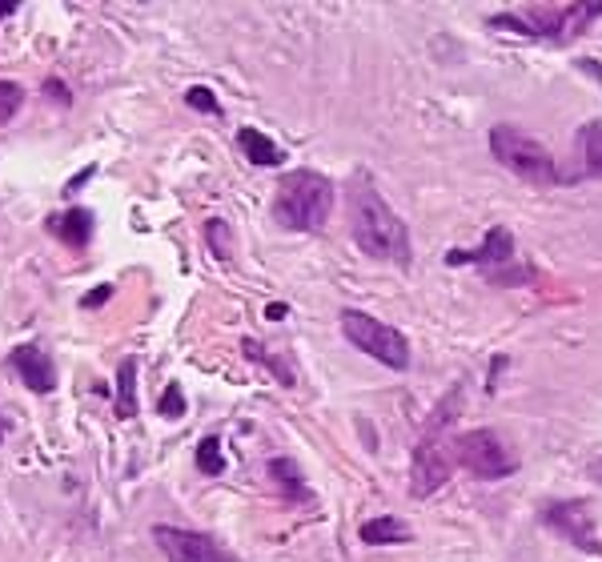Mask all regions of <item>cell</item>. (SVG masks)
Here are the masks:
<instances>
[{"instance_id":"obj_1","label":"cell","mask_w":602,"mask_h":562,"mask_svg":"<svg viewBox=\"0 0 602 562\" xmlns=\"http://www.w3.org/2000/svg\"><path fill=\"white\" fill-rule=\"evenodd\" d=\"M350 229H354V241H358L362 253L410 269V261H414L410 233H406L402 217L382 201L374 181L362 177V173L350 181Z\"/></svg>"},{"instance_id":"obj_2","label":"cell","mask_w":602,"mask_h":562,"mask_svg":"<svg viewBox=\"0 0 602 562\" xmlns=\"http://www.w3.org/2000/svg\"><path fill=\"white\" fill-rule=\"evenodd\" d=\"M334 213V181L314 169H293L277 181L273 193V221L281 229L318 233Z\"/></svg>"},{"instance_id":"obj_3","label":"cell","mask_w":602,"mask_h":562,"mask_svg":"<svg viewBox=\"0 0 602 562\" xmlns=\"http://www.w3.org/2000/svg\"><path fill=\"white\" fill-rule=\"evenodd\" d=\"M598 17H602V0H594V5H534L526 13H502L490 25L518 29V33L554 41V45H574Z\"/></svg>"},{"instance_id":"obj_4","label":"cell","mask_w":602,"mask_h":562,"mask_svg":"<svg viewBox=\"0 0 602 562\" xmlns=\"http://www.w3.org/2000/svg\"><path fill=\"white\" fill-rule=\"evenodd\" d=\"M490 153L498 157V165H506L522 181H534V185H554L558 181V165L546 153V145H538L534 137H526L514 125H494L490 129Z\"/></svg>"},{"instance_id":"obj_5","label":"cell","mask_w":602,"mask_h":562,"mask_svg":"<svg viewBox=\"0 0 602 562\" xmlns=\"http://www.w3.org/2000/svg\"><path fill=\"white\" fill-rule=\"evenodd\" d=\"M342 334L358 350H366L374 362H382L390 370H410V342L394 326H386V322H378L362 310H342Z\"/></svg>"},{"instance_id":"obj_6","label":"cell","mask_w":602,"mask_h":562,"mask_svg":"<svg viewBox=\"0 0 602 562\" xmlns=\"http://www.w3.org/2000/svg\"><path fill=\"white\" fill-rule=\"evenodd\" d=\"M454 454L478 478H510L518 470V458L510 454V446L494 430H466V434H458Z\"/></svg>"},{"instance_id":"obj_7","label":"cell","mask_w":602,"mask_h":562,"mask_svg":"<svg viewBox=\"0 0 602 562\" xmlns=\"http://www.w3.org/2000/svg\"><path fill=\"white\" fill-rule=\"evenodd\" d=\"M153 542L169 562H241L229 554L217 538L197 534V530H177V526H153Z\"/></svg>"},{"instance_id":"obj_8","label":"cell","mask_w":602,"mask_h":562,"mask_svg":"<svg viewBox=\"0 0 602 562\" xmlns=\"http://www.w3.org/2000/svg\"><path fill=\"white\" fill-rule=\"evenodd\" d=\"M542 522L550 530H558L562 538H570L578 550L586 554H602V538L594 530V518H590V506L582 498H570V502H546L542 506Z\"/></svg>"},{"instance_id":"obj_9","label":"cell","mask_w":602,"mask_h":562,"mask_svg":"<svg viewBox=\"0 0 602 562\" xmlns=\"http://www.w3.org/2000/svg\"><path fill=\"white\" fill-rule=\"evenodd\" d=\"M450 470H454V462H450V454L442 450V442H438V438L422 442V446L414 450V466H410V490H414V498H426V494H434L438 486H446Z\"/></svg>"},{"instance_id":"obj_10","label":"cell","mask_w":602,"mask_h":562,"mask_svg":"<svg viewBox=\"0 0 602 562\" xmlns=\"http://www.w3.org/2000/svg\"><path fill=\"white\" fill-rule=\"evenodd\" d=\"M510 257H514V233L494 225V229H486L478 249H450L446 265H482V269H490V265H506Z\"/></svg>"},{"instance_id":"obj_11","label":"cell","mask_w":602,"mask_h":562,"mask_svg":"<svg viewBox=\"0 0 602 562\" xmlns=\"http://www.w3.org/2000/svg\"><path fill=\"white\" fill-rule=\"evenodd\" d=\"M9 366L21 374V382L33 394H53L57 390V366H53V358L41 346H17L9 354Z\"/></svg>"},{"instance_id":"obj_12","label":"cell","mask_w":602,"mask_h":562,"mask_svg":"<svg viewBox=\"0 0 602 562\" xmlns=\"http://www.w3.org/2000/svg\"><path fill=\"white\" fill-rule=\"evenodd\" d=\"M49 229L65 241V245H73V249H85L89 241H93V229H97V217L85 209V205H69L65 213H57V217H49Z\"/></svg>"},{"instance_id":"obj_13","label":"cell","mask_w":602,"mask_h":562,"mask_svg":"<svg viewBox=\"0 0 602 562\" xmlns=\"http://www.w3.org/2000/svg\"><path fill=\"white\" fill-rule=\"evenodd\" d=\"M237 145H241V153L249 157V165L269 169V165H281V161H285V153H281L265 133H257V129H241V133H237Z\"/></svg>"},{"instance_id":"obj_14","label":"cell","mask_w":602,"mask_h":562,"mask_svg":"<svg viewBox=\"0 0 602 562\" xmlns=\"http://www.w3.org/2000/svg\"><path fill=\"white\" fill-rule=\"evenodd\" d=\"M414 534H410V526L406 522H398L394 514H382V518H370L366 526H362V542L366 546H386V542H410Z\"/></svg>"},{"instance_id":"obj_15","label":"cell","mask_w":602,"mask_h":562,"mask_svg":"<svg viewBox=\"0 0 602 562\" xmlns=\"http://www.w3.org/2000/svg\"><path fill=\"white\" fill-rule=\"evenodd\" d=\"M578 153L590 177H602V121H586L578 129Z\"/></svg>"},{"instance_id":"obj_16","label":"cell","mask_w":602,"mask_h":562,"mask_svg":"<svg viewBox=\"0 0 602 562\" xmlns=\"http://www.w3.org/2000/svg\"><path fill=\"white\" fill-rule=\"evenodd\" d=\"M137 414V362L125 358L117 366V418H133Z\"/></svg>"},{"instance_id":"obj_17","label":"cell","mask_w":602,"mask_h":562,"mask_svg":"<svg viewBox=\"0 0 602 562\" xmlns=\"http://www.w3.org/2000/svg\"><path fill=\"white\" fill-rule=\"evenodd\" d=\"M269 478H277V482L285 486V494H293V498H310L306 478H301V470H297L293 458H273V462H269Z\"/></svg>"},{"instance_id":"obj_18","label":"cell","mask_w":602,"mask_h":562,"mask_svg":"<svg viewBox=\"0 0 602 562\" xmlns=\"http://www.w3.org/2000/svg\"><path fill=\"white\" fill-rule=\"evenodd\" d=\"M197 470H201V474H209V478H217V474L225 470V458H221V438H217V434H209V438L197 446Z\"/></svg>"},{"instance_id":"obj_19","label":"cell","mask_w":602,"mask_h":562,"mask_svg":"<svg viewBox=\"0 0 602 562\" xmlns=\"http://www.w3.org/2000/svg\"><path fill=\"white\" fill-rule=\"evenodd\" d=\"M205 241H209V249H213V257L221 265L233 261V245H229V225L225 221H205Z\"/></svg>"},{"instance_id":"obj_20","label":"cell","mask_w":602,"mask_h":562,"mask_svg":"<svg viewBox=\"0 0 602 562\" xmlns=\"http://www.w3.org/2000/svg\"><path fill=\"white\" fill-rule=\"evenodd\" d=\"M241 350H245V354H249L253 362H261V366H269V370L277 374V382H281V386H293V370H289V366H281V362H277L273 354H265V350H261V346H257L253 338H245V342H241Z\"/></svg>"},{"instance_id":"obj_21","label":"cell","mask_w":602,"mask_h":562,"mask_svg":"<svg viewBox=\"0 0 602 562\" xmlns=\"http://www.w3.org/2000/svg\"><path fill=\"white\" fill-rule=\"evenodd\" d=\"M21 105H25V89L17 81H0V125L13 121L21 113Z\"/></svg>"},{"instance_id":"obj_22","label":"cell","mask_w":602,"mask_h":562,"mask_svg":"<svg viewBox=\"0 0 602 562\" xmlns=\"http://www.w3.org/2000/svg\"><path fill=\"white\" fill-rule=\"evenodd\" d=\"M157 410H161L165 418H181V414H185V394H181V386H169V390L161 394Z\"/></svg>"},{"instance_id":"obj_23","label":"cell","mask_w":602,"mask_h":562,"mask_svg":"<svg viewBox=\"0 0 602 562\" xmlns=\"http://www.w3.org/2000/svg\"><path fill=\"white\" fill-rule=\"evenodd\" d=\"M185 101H189L193 109H201V113H213V117L221 113V105H217V97H213L209 89H189V93H185Z\"/></svg>"},{"instance_id":"obj_24","label":"cell","mask_w":602,"mask_h":562,"mask_svg":"<svg viewBox=\"0 0 602 562\" xmlns=\"http://www.w3.org/2000/svg\"><path fill=\"white\" fill-rule=\"evenodd\" d=\"M45 93H49L57 105H69V101H73V97H69V89H65L57 77H49V81H45Z\"/></svg>"},{"instance_id":"obj_25","label":"cell","mask_w":602,"mask_h":562,"mask_svg":"<svg viewBox=\"0 0 602 562\" xmlns=\"http://www.w3.org/2000/svg\"><path fill=\"white\" fill-rule=\"evenodd\" d=\"M109 294H113V286H97V290H93V294H89V298H85L81 306H85V310H93V306H101V302H109Z\"/></svg>"},{"instance_id":"obj_26","label":"cell","mask_w":602,"mask_h":562,"mask_svg":"<svg viewBox=\"0 0 602 562\" xmlns=\"http://www.w3.org/2000/svg\"><path fill=\"white\" fill-rule=\"evenodd\" d=\"M17 5H21V0H0V21L13 17V13H17Z\"/></svg>"},{"instance_id":"obj_27","label":"cell","mask_w":602,"mask_h":562,"mask_svg":"<svg viewBox=\"0 0 602 562\" xmlns=\"http://www.w3.org/2000/svg\"><path fill=\"white\" fill-rule=\"evenodd\" d=\"M586 474H590V482H598V486H602V458H598V462H590V470H586Z\"/></svg>"},{"instance_id":"obj_28","label":"cell","mask_w":602,"mask_h":562,"mask_svg":"<svg viewBox=\"0 0 602 562\" xmlns=\"http://www.w3.org/2000/svg\"><path fill=\"white\" fill-rule=\"evenodd\" d=\"M0 438H5V426H0Z\"/></svg>"}]
</instances>
